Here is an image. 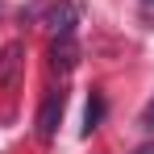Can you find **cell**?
Wrapping results in <instances>:
<instances>
[{"mask_svg": "<svg viewBox=\"0 0 154 154\" xmlns=\"http://www.w3.org/2000/svg\"><path fill=\"white\" fill-rule=\"evenodd\" d=\"M21 67H25V46H21V42H8V46H0V92L17 88V79H21Z\"/></svg>", "mask_w": 154, "mask_h": 154, "instance_id": "obj_1", "label": "cell"}, {"mask_svg": "<svg viewBox=\"0 0 154 154\" xmlns=\"http://www.w3.org/2000/svg\"><path fill=\"white\" fill-rule=\"evenodd\" d=\"M63 92H50L46 100H42V108H38V137L42 142H50L54 133H58V121H63Z\"/></svg>", "mask_w": 154, "mask_h": 154, "instance_id": "obj_2", "label": "cell"}, {"mask_svg": "<svg viewBox=\"0 0 154 154\" xmlns=\"http://www.w3.org/2000/svg\"><path fill=\"white\" fill-rule=\"evenodd\" d=\"M79 63V46H75V33H67V38H54L50 42V67L58 75H67V71H75Z\"/></svg>", "mask_w": 154, "mask_h": 154, "instance_id": "obj_3", "label": "cell"}, {"mask_svg": "<svg viewBox=\"0 0 154 154\" xmlns=\"http://www.w3.org/2000/svg\"><path fill=\"white\" fill-rule=\"evenodd\" d=\"M50 33L54 38H67V33H75V4L71 0H63V4H54V13H50Z\"/></svg>", "mask_w": 154, "mask_h": 154, "instance_id": "obj_4", "label": "cell"}, {"mask_svg": "<svg viewBox=\"0 0 154 154\" xmlns=\"http://www.w3.org/2000/svg\"><path fill=\"white\" fill-rule=\"evenodd\" d=\"M100 117H104V96H92L88 108H83V137H92L100 129Z\"/></svg>", "mask_w": 154, "mask_h": 154, "instance_id": "obj_5", "label": "cell"}, {"mask_svg": "<svg viewBox=\"0 0 154 154\" xmlns=\"http://www.w3.org/2000/svg\"><path fill=\"white\" fill-rule=\"evenodd\" d=\"M142 17H146V21H154V0H142Z\"/></svg>", "mask_w": 154, "mask_h": 154, "instance_id": "obj_6", "label": "cell"}, {"mask_svg": "<svg viewBox=\"0 0 154 154\" xmlns=\"http://www.w3.org/2000/svg\"><path fill=\"white\" fill-rule=\"evenodd\" d=\"M133 154H154V142H150V146H142V150H133Z\"/></svg>", "mask_w": 154, "mask_h": 154, "instance_id": "obj_7", "label": "cell"}]
</instances>
